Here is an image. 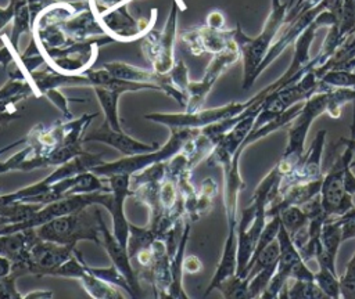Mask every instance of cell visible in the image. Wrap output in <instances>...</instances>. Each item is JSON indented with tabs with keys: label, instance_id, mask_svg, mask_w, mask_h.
<instances>
[{
	"label": "cell",
	"instance_id": "1",
	"mask_svg": "<svg viewBox=\"0 0 355 299\" xmlns=\"http://www.w3.org/2000/svg\"><path fill=\"white\" fill-rule=\"evenodd\" d=\"M100 215L98 208H94L93 212H89L87 208H85L65 216L55 217L35 230L40 239L62 245H76L80 239H92L100 244Z\"/></svg>",
	"mask_w": 355,
	"mask_h": 299
},
{
	"label": "cell",
	"instance_id": "2",
	"mask_svg": "<svg viewBox=\"0 0 355 299\" xmlns=\"http://www.w3.org/2000/svg\"><path fill=\"white\" fill-rule=\"evenodd\" d=\"M200 129H186V127H175L171 129L169 140L153 152H143L136 155L123 156L115 162L101 163L94 166L90 172L97 174L98 177H110L114 174H133L137 173L154 163L165 162L171 159L173 155L182 151L186 141L196 137Z\"/></svg>",
	"mask_w": 355,
	"mask_h": 299
},
{
	"label": "cell",
	"instance_id": "3",
	"mask_svg": "<svg viewBox=\"0 0 355 299\" xmlns=\"http://www.w3.org/2000/svg\"><path fill=\"white\" fill-rule=\"evenodd\" d=\"M327 109V97L318 96L308 101L302 111L291 120V125H288L287 136L288 141L286 145V150L276 165L282 174L288 173L295 167V165L302 159L305 154V140L309 132V127L313 122V119L322 114H324Z\"/></svg>",
	"mask_w": 355,
	"mask_h": 299
},
{
	"label": "cell",
	"instance_id": "4",
	"mask_svg": "<svg viewBox=\"0 0 355 299\" xmlns=\"http://www.w3.org/2000/svg\"><path fill=\"white\" fill-rule=\"evenodd\" d=\"M101 163H104L103 154H89L85 151L73 156L68 162L57 166V169L53 173H50L47 177L40 180L39 183L21 188L12 194L1 195L0 202H33L36 198L46 194V191L54 183L90 172L94 166H98Z\"/></svg>",
	"mask_w": 355,
	"mask_h": 299
},
{
	"label": "cell",
	"instance_id": "5",
	"mask_svg": "<svg viewBox=\"0 0 355 299\" xmlns=\"http://www.w3.org/2000/svg\"><path fill=\"white\" fill-rule=\"evenodd\" d=\"M352 158L354 151L345 147V151L336 159L330 170L323 174L320 197L323 209L329 216H341L355 206L352 195L344 185V167L352 162Z\"/></svg>",
	"mask_w": 355,
	"mask_h": 299
},
{
	"label": "cell",
	"instance_id": "6",
	"mask_svg": "<svg viewBox=\"0 0 355 299\" xmlns=\"http://www.w3.org/2000/svg\"><path fill=\"white\" fill-rule=\"evenodd\" d=\"M251 105V101L244 104H230L226 107L215 108V109H207V111H197V112H183V114H148L144 118L161 123L164 126H168L169 129L175 127H186V129H201L204 126H208L211 123H215L218 120L236 116L245 111Z\"/></svg>",
	"mask_w": 355,
	"mask_h": 299
},
{
	"label": "cell",
	"instance_id": "7",
	"mask_svg": "<svg viewBox=\"0 0 355 299\" xmlns=\"http://www.w3.org/2000/svg\"><path fill=\"white\" fill-rule=\"evenodd\" d=\"M261 109L259 104H254L250 105V108H247L243 114V119L239 120L234 127L227 132L219 141L218 144L212 148V151L208 154L205 162L207 166L209 167H215V166H220L222 169L229 166L234 154L237 152V150L241 147L243 141L245 140V137L248 136V133L252 130L255 118L258 115Z\"/></svg>",
	"mask_w": 355,
	"mask_h": 299
},
{
	"label": "cell",
	"instance_id": "8",
	"mask_svg": "<svg viewBox=\"0 0 355 299\" xmlns=\"http://www.w3.org/2000/svg\"><path fill=\"white\" fill-rule=\"evenodd\" d=\"M53 277H69V278L80 280L83 289L92 298H96V299L125 298V295L118 289V287L93 275L76 249L73 255L54 271Z\"/></svg>",
	"mask_w": 355,
	"mask_h": 299
},
{
	"label": "cell",
	"instance_id": "9",
	"mask_svg": "<svg viewBox=\"0 0 355 299\" xmlns=\"http://www.w3.org/2000/svg\"><path fill=\"white\" fill-rule=\"evenodd\" d=\"M326 134H327L326 129H322L316 133L313 141L311 143L308 151H305L302 159L295 165L293 170L283 174L277 192L286 190L287 187L295 183H305V181H312L323 177L322 154H323Z\"/></svg>",
	"mask_w": 355,
	"mask_h": 299
},
{
	"label": "cell",
	"instance_id": "10",
	"mask_svg": "<svg viewBox=\"0 0 355 299\" xmlns=\"http://www.w3.org/2000/svg\"><path fill=\"white\" fill-rule=\"evenodd\" d=\"M105 180L110 184L112 192V205L110 209L112 215V233L121 245L128 248L130 223H128L125 219L123 202L128 197L133 195V190H130V174H114L105 177Z\"/></svg>",
	"mask_w": 355,
	"mask_h": 299
},
{
	"label": "cell",
	"instance_id": "11",
	"mask_svg": "<svg viewBox=\"0 0 355 299\" xmlns=\"http://www.w3.org/2000/svg\"><path fill=\"white\" fill-rule=\"evenodd\" d=\"M100 231H101V245L105 248L108 256L112 260V264L116 267V270L126 278L128 284L130 285L132 291H133V298L136 296H141V289H140V278L137 274V270L133 269L132 263H130V256L128 253V248L122 246L121 242L116 239V237L114 235L112 231H110V228L107 227V224L104 223V219L100 215Z\"/></svg>",
	"mask_w": 355,
	"mask_h": 299
},
{
	"label": "cell",
	"instance_id": "12",
	"mask_svg": "<svg viewBox=\"0 0 355 299\" xmlns=\"http://www.w3.org/2000/svg\"><path fill=\"white\" fill-rule=\"evenodd\" d=\"M86 141L105 143V144L116 148L125 156L143 154V152H153L159 148L158 143H150V144L141 143V141L135 140L133 137L128 136L125 132L114 130L105 120L97 129H92L90 132L85 133L83 143H86Z\"/></svg>",
	"mask_w": 355,
	"mask_h": 299
},
{
	"label": "cell",
	"instance_id": "13",
	"mask_svg": "<svg viewBox=\"0 0 355 299\" xmlns=\"http://www.w3.org/2000/svg\"><path fill=\"white\" fill-rule=\"evenodd\" d=\"M237 58V47L236 44L232 42L226 48H223V51L212 61L204 80L201 83H193L189 86V102H187V108L186 112H197L201 109V105L204 102L205 94L209 90V87L212 86V82L215 80V78L218 76L219 71L227 65L229 62L234 61Z\"/></svg>",
	"mask_w": 355,
	"mask_h": 299
},
{
	"label": "cell",
	"instance_id": "14",
	"mask_svg": "<svg viewBox=\"0 0 355 299\" xmlns=\"http://www.w3.org/2000/svg\"><path fill=\"white\" fill-rule=\"evenodd\" d=\"M322 180L323 177L312 181L295 183L286 190L279 191L266 208V217H272L280 213V210L287 206H301L315 195L320 194Z\"/></svg>",
	"mask_w": 355,
	"mask_h": 299
},
{
	"label": "cell",
	"instance_id": "15",
	"mask_svg": "<svg viewBox=\"0 0 355 299\" xmlns=\"http://www.w3.org/2000/svg\"><path fill=\"white\" fill-rule=\"evenodd\" d=\"M243 154V150L239 148L234 154L229 166L223 167V180H225V210L227 219V228L237 227L239 217H237V205H239V194L243 188H245V183L243 181L239 170V161Z\"/></svg>",
	"mask_w": 355,
	"mask_h": 299
},
{
	"label": "cell",
	"instance_id": "16",
	"mask_svg": "<svg viewBox=\"0 0 355 299\" xmlns=\"http://www.w3.org/2000/svg\"><path fill=\"white\" fill-rule=\"evenodd\" d=\"M236 270H237V227H229L219 264L205 291V295L216 289L225 280L234 275Z\"/></svg>",
	"mask_w": 355,
	"mask_h": 299
},
{
	"label": "cell",
	"instance_id": "17",
	"mask_svg": "<svg viewBox=\"0 0 355 299\" xmlns=\"http://www.w3.org/2000/svg\"><path fill=\"white\" fill-rule=\"evenodd\" d=\"M190 223L187 221L180 238V242L178 245L176 252L172 255L171 257V275H172V284L169 287L168 291V296L169 298H175V299H182V298H187V295L184 293L183 288H182V278H183V259H184V249L187 245V238H189V233H190Z\"/></svg>",
	"mask_w": 355,
	"mask_h": 299
},
{
	"label": "cell",
	"instance_id": "18",
	"mask_svg": "<svg viewBox=\"0 0 355 299\" xmlns=\"http://www.w3.org/2000/svg\"><path fill=\"white\" fill-rule=\"evenodd\" d=\"M343 242L341 237V224L338 220V216H330L326 219V221L322 226L320 233V244L326 253H329L331 257H337L338 248Z\"/></svg>",
	"mask_w": 355,
	"mask_h": 299
},
{
	"label": "cell",
	"instance_id": "19",
	"mask_svg": "<svg viewBox=\"0 0 355 299\" xmlns=\"http://www.w3.org/2000/svg\"><path fill=\"white\" fill-rule=\"evenodd\" d=\"M96 91H97V97H98V101L101 104V108L104 111V115H105V122L114 130L123 132V129L121 126V122H119V118H118V108H116L118 97H119V93L122 90H116V89H110V90L96 89Z\"/></svg>",
	"mask_w": 355,
	"mask_h": 299
},
{
	"label": "cell",
	"instance_id": "20",
	"mask_svg": "<svg viewBox=\"0 0 355 299\" xmlns=\"http://www.w3.org/2000/svg\"><path fill=\"white\" fill-rule=\"evenodd\" d=\"M216 194H218V184L215 183V180L211 177L204 179L201 181L200 188L197 190V201H196V209H194L196 221L211 210L212 202Z\"/></svg>",
	"mask_w": 355,
	"mask_h": 299
},
{
	"label": "cell",
	"instance_id": "21",
	"mask_svg": "<svg viewBox=\"0 0 355 299\" xmlns=\"http://www.w3.org/2000/svg\"><path fill=\"white\" fill-rule=\"evenodd\" d=\"M287 299H327V296L315 280L305 281L293 278V284H290L287 289Z\"/></svg>",
	"mask_w": 355,
	"mask_h": 299
},
{
	"label": "cell",
	"instance_id": "22",
	"mask_svg": "<svg viewBox=\"0 0 355 299\" xmlns=\"http://www.w3.org/2000/svg\"><path fill=\"white\" fill-rule=\"evenodd\" d=\"M313 278H315V282L319 285V288L326 293V296L329 299H340L341 298L338 274L330 271L326 267H319V270L315 271Z\"/></svg>",
	"mask_w": 355,
	"mask_h": 299
},
{
	"label": "cell",
	"instance_id": "23",
	"mask_svg": "<svg viewBox=\"0 0 355 299\" xmlns=\"http://www.w3.org/2000/svg\"><path fill=\"white\" fill-rule=\"evenodd\" d=\"M279 215H280L282 224L287 228L290 235H293L297 231H300L301 228H304L309 221L308 216L301 209V206H287V208L282 209Z\"/></svg>",
	"mask_w": 355,
	"mask_h": 299
},
{
	"label": "cell",
	"instance_id": "24",
	"mask_svg": "<svg viewBox=\"0 0 355 299\" xmlns=\"http://www.w3.org/2000/svg\"><path fill=\"white\" fill-rule=\"evenodd\" d=\"M276 269H277V264H272V266H268V267L262 269L257 274L251 275L248 278V293H247V298H250V299L261 298L263 291L266 289L270 278L273 277Z\"/></svg>",
	"mask_w": 355,
	"mask_h": 299
},
{
	"label": "cell",
	"instance_id": "25",
	"mask_svg": "<svg viewBox=\"0 0 355 299\" xmlns=\"http://www.w3.org/2000/svg\"><path fill=\"white\" fill-rule=\"evenodd\" d=\"M216 289L222 292L223 298L244 299L248 293V278H240L234 274L225 280Z\"/></svg>",
	"mask_w": 355,
	"mask_h": 299
},
{
	"label": "cell",
	"instance_id": "26",
	"mask_svg": "<svg viewBox=\"0 0 355 299\" xmlns=\"http://www.w3.org/2000/svg\"><path fill=\"white\" fill-rule=\"evenodd\" d=\"M338 280L341 288V298L355 299V253L349 259L344 274H341Z\"/></svg>",
	"mask_w": 355,
	"mask_h": 299
},
{
	"label": "cell",
	"instance_id": "27",
	"mask_svg": "<svg viewBox=\"0 0 355 299\" xmlns=\"http://www.w3.org/2000/svg\"><path fill=\"white\" fill-rule=\"evenodd\" d=\"M179 197H180V194H179L176 183L171 177L166 176L162 180L161 188H159V201H161L162 209L173 208V205L179 199Z\"/></svg>",
	"mask_w": 355,
	"mask_h": 299
},
{
	"label": "cell",
	"instance_id": "28",
	"mask_svg": "<svg viewBox=\"0 0 355 299\" xmlns=\"http://www.w3.org/2000/svg\"><path fill=\"white\" fill-rule=\"evenodd\" d=\"M32 155H35V147L32 144H26L25 148H22L19 152L14 154L8 161L0 162V173H6V172H10V170H18L19 165L25 159L31 158Z\"/></svg>",
	"mask_w": 355,
	"mask_h": 299
},
{
	"label": "cell",
	"instance_id": "29",
	"mask_svg": "<svg viewBox=\"0 0 355 299\" xmlns=\"http://www.w3.org/2000/svg\"><path fill=\"white\" fill-rule=\"evenodd\" d=\"M340 224H341V237L343 241L355 238V206L351 208L344 215L338 216Z\"/></svg>",
	"mask_w": 355,
	"mask_h": 299
},
{
	"label": "cell",
	"instance_id": "30",
	"mask_svg": "<svg viewBox=\"0 0 355 299\" xmlns=\"http://www.w3.org/2000/svg\"><path fill=\"white\" fill-rule=\"evenodd\" d=\"M15 278H17V277L12 275L11 273H10L8 275L0 278V299H4V298H12V299H15V298H24V296H21V295L17 292V289H15V287H14Z\"/></svg>",
	"mask_w": 355,
	"mask_h": 299
},
{
	"label": "cell",
	"instance_id": "31",
	"mask_svg": "<svg viewBox=\"0 0 355 299\" xmlns=\"http://www.w3.org/2000/svg\"><path fill=\"white\" fill-rule=\"evenodd\" d=\"M183 270H184L186 273H191V274L198 273V271L202 270V263H201V260H200L197 256H194V255L184 256V259H183Z\"/></svg>",
	"mask_w": 355,
	"mask_h": 299
},
{
	"label": "cell",
	"instance_id": "32",
	"mask_svg": "<svg viewBox=\"0 0 355 299\" xmlns=\"http://www.w3.org/2000/svg\"><path fill=\"white\" fill-rule=\"evenodd\" d=\"M351 167H352V162L347 163L344 167V185H345V190L351 195H354L355 194V176L352 174Z\"/></svg>",
	"mask_w": 355,
	"mask_h": 299
},
{
	"label": "cell",
	"instance_id": "33",
	"mask_svg": "<svg viewBox=\"0 0 355 299\" xmlns=\"http://www.w3.org/2000/svg\"><path fill=\"white\" fill-rule=\"evenodd\" d=\"M208 25H209V28H212V29H219L222 25H223V15L220 14V12H218V11H214V12H211L209 15H208Z\"/></svg>",
	"mask_w": 355,
	"mask_h": 299
},
{
	"label": "cell",
	"instance_id": "34",
	"mask_svg": "<svg viewBox=\"0 0 355 299\" xmlns=\"http://www.w3.org/2000/svg\"><path fill=\"white\" fill-rule=\"evenodd\" d=\"M10 273H11V260L4 256H0V278L8 275Z\"/></svg>",
	"mask_w": 355,
	"mask_h": 299
},
{
	"label": "cell",
	"instance_id": "35",
	"mask_svg": "<svg viewBox=\"0 0 355 299\" xmlns=\"http://www.w3.org/2000/svg\"><path fill=\"white\" fill-rule=\"evenodd\" d=\"M53 292L51 291H36V292H31L26 296H24L25 299H32V298H51Z\"/></svg>",
	"mask_w": 355,
	"mask_h": 299
},
{
	"label": "cell",
	"instance_id": "36",
	"mask_svg": "<svg viewBox=\"0 0 355 299\" xmlns=\"http://www.w3.org/2000/svg\"><path fill=\"white\" fill-rule=\"evenodd\" d=\"M340 144H344L345 147L351 148V150L354 151V154H355V137H351V138H344V137H341V138H340Z\"/></svg>",
	"mask_w": 355,
	"mask_h": 299
}]
</instances>
